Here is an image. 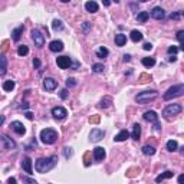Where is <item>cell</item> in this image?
<instances>
[{
    "mask_svg": "<svg viewBox=\"0 0 184 184\" xmlns=\"http://www.w3.org/2000/svg\"><path fill=\"white\" fill-rule=\"evenodd\" d=\"M58 162V157L56 155H52V157H46V158H39L36 164H35V168L38 173H48L52 168L56 165Z\"/></svg>",
    "mask_w": 184,
    "mask_h": 184,
    "instance_id": "obj_1",
    "label": "cell"
},
{
    "mask_svg": "<svg viewBox=\"0 0 184 184\" xmlns=\"http://www.w3.org/2000/svg\"><path fill=\"white\" fill-rule=\"evenodd\" d=\"M40 141L43 142V144H46V145H52V144H55L56 142V140H58V132L55 130H52V128H45V130L40 131Z\"/></svg>",
    "mask_w": 184,
    "mask_h": 184,
    "instance_id": "obj_2",
    "label": "cell"
},
{
    "mask_svg": "<svg viewBox=\"0 0 184 184\" xmlns=\"http://www.w3.org/2000/svg\"><path fill=\"white\" fill-rule=\"evenodd\" d=\"M183 94H184V85L183 83H179V85H174V87L168 88L167 92L162 95V98H164V101H171L174 98L181 97Z\"/></svg>",
    "mask_w": 184,
    "mask_h": 184,
    "instance_id": "obj_3",
    "label": "cell"
},
{
    "mask_svg": "<svg viewBox=\"0 0 184 184\" xmlns=\"http://www.w3.org/2000/svg\"><path fill=\"white\" fill-rule=\"evenodd\" d=\"M181 111H183V107H181L180 104H171V105H168V107L164 108L162 117L167 119V121H171V119H173L175 115H179Z\"/></svg>",
    "mask_w": 184,
    "mask_h": 184,
    "instance_id": "obj_4",
    "label": "cell"
},
{
    "mask_svg": "<svg viewBox=\"0 0 184 184\" xmlns=\"http://www.w3.org/2000/svg\"><path fill=\"white\" fill-rule=\"evenodd\" d=\"M157 97H158L157 91H142L135 97V101L138 104H141V105H144V104H148V102H151V101H154Z\"/></svg>",
    "mask_w": 184,
    "mask_h": 184,
    "instance_id": "obj_5",
    "label": "cell"
},
{
    "mask_svg": "<svg viewBox=\"0 0 184 184\" xmlns=\"http://www.w3.org/2000/svg\"><path fill=\"white\" fill-rule=\"evenodd\" d=\"M30 35H32L33 42H35V45H36L38 48H42L45 45V35H42L39 29H32Z\"/></svg>",
    "mask_w": 184,
    "mask_h": 184,
    "instance_id": "obj_6",
    "label": "cell"
},
{
    "mask_svg": "<svg viewBox=\"0 0 184 184\" xmlns=\"http://www.w3.org/2000/svg\"><path fill=\"white\" fill-rule=\"evenodd\" d=\"M52 115H53L55 119H65L66 115H68V111L63 107H55V108H52Z\"/></svg>",
    "mask_w": 184,
    "mask_h": 184,
    "instance_id": "obj_7",
    "label": "cell"
},
{
    "mask_svg": "<svg viewBox=\"0 0 184 184\" xmlns=\"http://www.w3.org/2000/svg\"><path fill=\"white\" fill-rule=\"evenodd\" d=\"M70 63H72V60H70L69 56H59V58H56V65L59 66L60 69L70 68Z\"/></svg>",
    "mask_w": 184,
    "mask_h": 184,
    "instance_id": "obj_8",
    "label": "cell"
},
{
    "mask_svg": "<svg viewBox=\"0 0 184 184\" xmlns=\"http://www.w3.org/2000/svg\"><path fill=\"white\" fill-rule=\"evenodd\" d=\"M104 137H105V131L95 128V130L91 131V134H89V140H91L92 142H98V141L102 140Z\"/></svg>",
    "mask_w": 184,
    "mask_h": 184,
    "instance_id": "obj_9",
    "label": "cell"
},
{
    "mask_svg": "<svg viewBox=\"0 0 184 184\" xmlns=\"http://www.w3.org/2000/svg\"><path fill=\"white\" fill-rule=\"evenodd\" d=\"M150 15H151V17H152V19H155V20H162V19L165 17V12H164L162 7L157 6V7H154V9H152Z\"/></svg>",
    "mask_w": 184,
    "mask_h": 184,
    "instance_id": "obj_10",
    "label": "cell"
},
{
    "mask_svg": "<svg viewBox=\"0 0 184 184\" xmlns=\"http://www.w3.org/2000/svg\"><path fill=\"white\" fill-rule=\"evenodd\" d=\"M10 128L16 134H19V135H25V132H26V128H25V125L22 124V122H19V121H13L10 124Z\"/></svg>",
    "mask_w": 184,
    "mask_h": 184,
    "instance_id": "obj_11",
    "label": "cell"
},
{
    "mask_svg": "<svg viewBox=\"0 0 184 184\" xmlns=\"http://www.w3.org/2000/svg\"><path fill=\"white\" fill-rule=\"evenodd\" d=\"M2 142H3V145H5L6 150H15V148H16V142L12 140L9 135H6V134L2 135Z\"/></svg>",
    "mask_w": 184,
    "mask_h": 184,
    "instance_id": "obj_12",
    "label": "cell"
},
{
    "mask_svg": "<svg viewBox=\"0 0 184 184\" xmlns=\"http://www.w3.org/2000/svg\"><path fill=\"white\" fill-rule=\"evenodd\" d=\"M56 87H58V82L53 78H45L43 79V88L46 91H55Z\"/></svg>",
    "mask_w": 184,
    "mask_h": 184,
    "instance_id": "obj_13",
    "label": "cell"
},
{
    "mask_svg": "<svg viewBox=\"0 0 184 184\" xmlns=\"http://www.w3.org/2000/svg\"><path fill=\"white\" fill-rule=\"evenodd\" d=\"M49 49H50V52H55V53L62 52L63 50V42L62 40H52L49 43Z\"/></svg>",
    "mask_w": 184,
    "mask_h": 184,
    "instance_id": "obj_14",
    "label": "cell"
},
{
    "mask_svg": "<svg viewBox=\"0 0 184 184\" xmlns=\"http://www.w3.org/2000/svg\"><path fill=\"white\" fill-rule=\"evenodd\" d=\"M22 168L26 171L29 175L30 174H33V167H32V160L29 157H25L23 158V161H22Z\"/></svg>",
    "mask_w": 184,
    "mask_h": 184,
    "instance_id": "obj_15",
    "label": "cell"
},
{
    "mask_svg": "<svg viewBox=\"0 0 184 184\" xmlns=\"http://www.w3.org/2000/svg\"><path fill=\"white\" fill-rule=\"evenodd\" d=\"M94 158H95V161H102L104 158H105V150H104L102 147L94 148Z\"/></svg>",
    "mask_w": 184,
    "mask_h": 184,
    "instance_id": "obj_16",
    "label": "cell"
},
{
    "mask_svg": "<svg viewBox=\"0 0 184 184\" xmlns=\"http://www.w3.org/2000/svg\"><path fill=\"white\" fill-rule=\"evenodd\" d=\"M142 117H144V119H145V121H148V122H152V124L158 121V115H157V112H154V111H147V112L142 115Z\"/></svg>",
    "mask_w": 184,
    "mask_h": 184,
    "instance_id": "obj_17",
    "label": "cell"
},
{
    "mask_svg": "<svg viewBox=\"0 0 184 184\" xmlns=\"http://www.w3.org/2000/svg\"><path fill=\"white\" fill-rule=\"evenodd\" d=\"M85 9H87V12H89V13H95V12H98L99 6H98L97 2L89 0V2H87V3H85Z\"/></svg>",
    "mask_w": 184,
    "mask_h": 184,
    "instance_id": "obj_18",
    "label": "cell"
},
{
    "mask_svg": "<svg viewBox=\"0 0 184 184\" xmlns=\"http://www.w3.org/2000/svg\"><path fill=\"white\" fill-rule=\"evenodd\" d=\"M25 30V26H19L17 29H15L13 32H12V39L15 40V42H19L20 38H22V33Z\"/></svg>",
    "mask_w": 184,
    "mask_h": 184,
    "instance_id": "obj_19",
    "label": "cell"
},
{
    "mask_svg": "<svg viewBox=\"0 0 184 184\" xmlns=\"http://www.w3.org/2000/svg\"><path fill=\"white\" fill-rule=\"evenodd\" d=\"M7 72V59L3 53L0 55V75H5Z\"/></svg>",
    "mask_w": 184,
    "mask_h": 184,
    "instance_id": "obj_20",
    "label": "cell"
},
{
    "mask_svg": "<svg viewBox=\"0 0 184 184\" xmlns=\"http://www.w3.org/2000/svg\"><path fill=\"white\" fill-rule=\"evenodd\" d=\"M128 137H130V132H128L127 130H122L119 134H117V135H115L114 141H117V142H122V141H125Z\"/></svg>",
    "mask_w": 184,
    "mask_h": 184,
    "instance_id": "obj_21",
    "label": "cell"
},
{
    "mask_svg": "<svg viewBox=\"0 0 184 184\" xmlns=\"http://www.w3.org/2000/svg\"><path fill=\"white\" fill-rule=\"evenodd\" d=\"M131 137H132V140H140V137H141V125L140 124H134Z\"/></svg>",
    "mask_w": 184,
    "mask_h": 184,
    "instance_id": "obj_22",
    "label": "cell"
},
{
    "mask_svg": "<svg viewBox=\"0 0 184 184\" xmlns=\"http://www.w3.org/2000/svg\"><path fill=\"white\" fill-rule=\"evenodd\" d=\"M127 43V36L122 35V33H118V35H115V45L117 46H124Z\"/></svg>",
    "mask_w": 184,
    "mask_h": 184,
    "instance_id": "obj_23",
    "label": "cell"
},
{
    "mask_svg": "<svg viewBox=\"0 0 184 184\" xmlns=\"http://www.w3.org/2000/svg\"><path fill=\"white\" fill-rule=\"evenodd\" d=\"M173 175H174V173H173V171H164V173H162V174H160V175H157V177H155V181H157V183H161L162 180L171 179Z\"/></svg>",
    "mask_w": 184,
    "mask_h": 184,
    "instance_id": "obj_24",
    "label": "cell"
},
{
    "mask_svg": "<svg viewBox=\"0 0 184 184\" xmlns=\"http://www.w3.org/2000/svg\"><path fill=\"white\" fill-rule=\"evenodd\" d=\"M52 29H53L55 32H60V30H63V22L59 20V19H55L53 22H52Z\"/></svg>",
    "mask_w": 184,
    "mask_h": 184,
    "instance_id": "obj_25",
    "label": "cell"
},
{
    "mask_svg": "<svg viewBox=\"0 0 184 184\" xmlns=\"http://www.w3.org/2000/svg\"><path fill=\"white\" fill-rule=\"evenodd\" d=\"M148 17H150V13L148 12H140L138 15H137V20L140 23H145L148 20Z\"/></svg>",
    "mask_w": 184,
    "mask_h": 184,
    "instance_id": "obj_26",
    "label": "cell"
},
{
    "mask_svg": "<svg viewBox=\"0 0 184 184\" xmlns=\"http://www.w3.org/2000/svg\"><path fill=\"white\" fill-rule=\"evenodd\" d=\"M141 150H142V154H145V155H154L155 154V148L152 145H148V144L144 145Z\"/></svg>",
    "mask_w": 184,
    "mask_h": 184,
    "instance_id": "obj_27",
    "label": "cell"
},
{
    "mask_svg": "<svg viewBox=\"0 0 184 184\" xmlns=\"http://www.w3.org/2000/svg\"><path fill=\"white\" fill-rule=\"evenodd\" d=\"M131 40L132 42H140V40H142V33L140 32V30H132L131 32Z\"/></svg>",
    "mask_w": 184,
    "mask_h": 184,
    "instance_id": "obj_28",
    "label": "cell"
},
{
    "mask_svg": "<svg viewBox=\"0 0 184 184\" xmlns=\"http://www.w3.org/2000/svg\"><path fill=\"white\" fill-rule=\"evenodd\" d=\"M109 53V50L107 48H104V46H101V48L97 50V56L99 58V59H104V58H107Z\"/></svg>",
    "mask_w": 184,
    "mask_h": 184,
    "instance_id": "obj_29",
    "label": "cell"
},
{
    "mask_svg": "<svg viewBox=\"0 0 184 184\" xmlns=\"http://www.w3.org/2000/svg\"><path fill=\"white\" fill-rule=\"evenodd\" d=\"M111 104H112V98H111V97H105V98L101 99L99 107H101V108H108V107H111Z\"/></svg>",
    "mask_w": 184,
    "mask_h": 184,
    "instance_id": "obj_30",
    "label": "cell"
},
{
    "mask_svg": "<svg viewBox=\"0 0 184 184\" xmlns=\"http://www.w3.org/2000/svg\"><path fill=\"white\" fill-rule=\"evenodd\" d=\"M142 65L145 66V68H151V66L155 65V59L154 58H142Z\"/></svg>",
    "mask_w": 184,
    "mask_h": 184,
    "instance_id": "obj_31",
    "label": "cell"
},
{
    "mask_svg": "<svg viewBox=\"0 0 184 184\" xmlns=\"http://www.w3.org/2000/svg\"><path fill=\"white\" fill-rule=\"evenodd\" d=\"M167 150L170 152H173V151H175V150H177V148H179V144H177V141H174V140H170L167 142Z\"/></svg>",
    "mask_w": 184,
    "mask_h": 184,
    "instance_id": "obj_32",
    "label": "cell"
},
{
    "mask_svg": "<svg viewBox=\"0 0 184 184\" xmlns=\"http://www.w3.org/2000/svg\"><path fill=\"white\" fill-rule=\"evenodd\" d=\"M3 89L7 92H12L13 89H15V82L13 81H5V83H3Z\"/></svg>",
    "mask_w": 184,
    "mask_h": 184,
    "instance_id": "obj_33",
    "label": "cell"
},
{
    "mask_svg": "<svg viewBox=\"0 0 184 184\" xmlns=\"http://www.w3.org/2000/svg\"><path fill=\"white\" fill-rule=\"evenodd\" d=\"M27 53H29V48H27L26 45L19 46V49H17V55H19V56H26Z\"/></svg>",
    "mask_w": 184,
    "mask_h": 184,
    "instance_id": "obj_34",
    "label": "cell"
},
{
    "mask_svg": "<svg viewBox=\"0 0 184 184\" xmlns=\"http://www.w3.org/2000/svg\"><path fill=\"white\" fill-rule=\"evenodd\" d=\"M104 65L102 63H95V65H92V72H95V73H101L104 72Z\"/></svg>",
    "mask_w": 184,
    "mask_h": 184,
    "instance_id": "obj_35",
    "label": "cell"
},
{
    "mask_svg": "<svg viewBox=\"0 0 184 184\" xmlns=\"http://www.w3.org/2000/svg\"><path fill=\"white\" fill-rule=\"evenodd\" d=\"M150 81H151V76L148 75V73H141L140 79H138L140 83H147V82H150Z\"/></svg>",
    "mask_w": 184,
    "mask_h": 184,
    "instance_id": "obj_36",
    "label": "cell"
},
{
    "mask_svg": "<svg viewBox=\"0 0 184 184\" xmlns=\"http://www.w3.org/2000/svg\"><path fill=\"white\" fill-rule=\"evenodd\" d=\"M91 157H92V152H85V155H83V164L87 165V167H89L91 165Z\"/></svg>",
    "mask_w": 184,
    "mask_h": 184,
    "instance_id": "obj_37",
    "label": "cell"
},
{
    "mask_svg": "<svg viewBox=\"0 0 184 184\" xmlns=\"http://www.w3.org/2000/svg\"><path fill=\"white\" fill-rule=\"evenodd\" d=\"M183 36H184V30H179V32H177V39H179V42H180V50H183V49H184Z\"/></svg>",
    "mask_w": 184,
    "mask_h": 184,
    "instance_id": "obj_38",
    "label": "cell"
},
{
    "mask_svg": "<svg viewBox=\"0 0 184 184\" xmlns=\"http://www.w3.org/2000/svg\"><path fill=\"white\" fill-rule=\"evenodd\" d=\"M72 154H73V151H72L70 147H65V148H63V155H65V158L72 157Z\"/></svg>",
    "mask_w": 184,
    "mask_h": 184,
    "instance_id": "obj_39",
    "label": "cell"
},
{
    "mask_svg": "<svg viewBox=\"0 0 184 184\" xmlns=\"http://www.w3.org/2000/svg\"><path fill=\"white\" fill-rule=\"evenodd\" d=\"M91 26H92V25H91V23H89V22L82 23V32H83V33H85V35H87V33L89 32V30H91Z\"/></svg>",
    "mask_w": 184,
    "mask_h": 184,
    "instance_id": "obj_40",
    "label": "cell"
},
{
    "mask_svg": "<svg viewBox=\"0 0 184 184\" xmlns=\"http://www.w3.org/2000/svg\"><path fill=\"white\" fill-rule=\"evenodd\" d=\"M99 121H101V117L99 115H92L91 118H89V122L91 124H99Z\"/></svg>",
    "mask_w": 184,
    "mask_h": 184,
    "instance_id": "obj_41",
    "label": "cell"
},
{
    "mask_svg": "<svg viewBox=\"0 0 184 184\" xmlns=\"http://www.w3.org/2000/svg\"><path fill=\"white\" fill-rule=\"evenodd\" d=\"M180 17H181V12H175V13H171L170 15V19L171 20H180Z\"/></svg>",
    "mask_w": 184,
    "mask_h": 184,
    "instance_id": "obj_42",
    "label": "cell"
},
{
    "mask_svg": "<svg viewBox=\"0 0 184 184\" xmlns=\"http://www.w3.org/2000/svg\"><path fill=\"white\" fill-rule=\"evenodd\" d=\"M75 85H76V81L73 78H68L66 79V87L68 88H72V87H75Z\"/></svg>",
    "mask_w": 184,
    "mask_h": 184,
    "instance_id": "obj_43",
    "label": "cell"
},
{
    "mask_svg": "<svg viewBox=\"0 0 184 184\" xmlns=\"http://www.w3.org/2000/svg\"><path fill=\"white\" fill-rule=\"evenodd\" d=\"M179 52V48H175V46H170L168 48V55H175Z\"/></svg>",
    "mask_w": 184,
    "mask_h": 184,
    "instance_id": "obj_44",
    "label": "cell"
},
{
    "mask_svg": "<svg viewBox=\"0 0 184 184\" xmlns=\"http://www.w3.org/2000/svg\"><path fill=\"white\" fill-rule=\"evenodd\" d=\"M9 49V40H3V43H2V52H6Z\"/></svg>",
    "mask_w": 184,
    "mask_h": 184,
    "instance_id": "obj_45",
    "label": "cell"
},
{
    "mask_svg": "<svg viewBox=\"0 0 184 184\" xmlns=\"http://www.w3.org/2000/svg\"><path fill=\"white\" fill-rule=\"evenodd\" d=\"M59 97L62 98V99H66V98H68V89H62V91L59 92Z\"/></svg>",
    "mask_w": 184,
    "mask_h": 184,
    "instance_id": "obj_46",
    "label": "cell"
},
{
    "mask_svg": "<svg viewBox=\"0 0 184 184\" xmlns=\"http://www.w3.org/2000/svg\"><path fill=\"white\" fill-rule=\"evenodd\" d=\"M33 66H35V69H39V68H40V60H39L38 58L33 59Z\"/></svg>",
    "mask_w": 184,
    "mask_h": 184,
    "instance_id": "obj_47",
    "label": "cell"
},
{
    "mask_svg": "<svg viewBox=\"0 0 184 184\" xmlns=\"http://www.w3.org/2000/svg\"><path fill=\"white\" fill-rule=\"evenodd\" d=\"M23 181H25V183H32V184H36V180H35V179H29V177H23Z\"/></svg>",
    "mask_w": 184,
    "mask_h": 184,
    "instance_id": "obj_48",
    "label": "cell"
},
{
    "mask_svg": "<svg viewBox=\"0 0 184 184\" xmlns=\"http://www.w3.org/2000/svg\"><path fill=\"white\" fill-rule=\"evenodd\" d=\"M70 68H72V69H79V62H76V60H75V62H73V63H70Z\"/></svg>",
    "mask_w": 184,
    "mask_h": 184,
    "instance_id": "obj_49",
    "label": "cell"
},
{
    "mask_svg": "<svg viewBox=\"0 0 184 184\" xmlns=\"http://www.w3.org/2000/svg\"><path fill=\"white\" fill-rule=\"evenodd\" d=\"M142 48H144V50H151L152 45L151 43H144V46H142Z\"/></svg>",
    "mask_w": 184,
    "mask_h": 184,
    "instance_id": "obj_50",
    "label": "cell"
},
{
    "mask_svg": "<svg viewBox=\"0 0 184 184\" xmlns=\"http://www.w3.org/2000/svg\"><path fill=\"white\" fill-rule=\"evenodd\" d=\"M177 60V56L175 55H170V58H168V62H175Z\"/></svg>",
    "mask_w": 184,
    "mask_h": 184,
    "instance_id": "obj_51",
    "label": "cell"
},
{
    "mask_svg": "<svg viewBox=\"0 0 184 184\" xmlns=\"http://www.w3.org/2000/svg\"><path fill=\"white\" fill-rule=\"evenodd\" d=\"M25 117H26L27 119H33V114H32V112H29V111L25 112Z\"/></svg>",
    "mask_w": 184,
    "mask_h": 184,
    "instance_id": "obj_52",
    "label": "cell"
},
{
    "mask_svg": "<svg viewBox=\"0 0 184 184\" xmlns=\"http://www.w3.org/2000/svg\"><path fill=\"white\" fill-rule=\"evenodd\" d=\"M154 130H155V131L161 130V127H160V124H158V121H157V122H154Z\"/></svg>",
    "mask_w": 184,
    "mask_h": 184,
    "instance_id": "obj_53",
    "label": "cell"
},
{
    "mask_svg": "<svg viewBox=\"0 0 184 184\" xmlns=\"http://www.w3.org/2000/svg\"><path fill=\"white\" fill-rule=\"evenodd\" d=\"M16 181H17V180L15 179V177H10V179H7V183H9V184H12V183L15 184V183H16Z\"/></svg>",
    "mask_w": 184,
    "mask_h": 184,
    "instance_id": "obj_54",
    "label": "cell"
},
{
    "mask_svg": "<svg viewBox=\"0 0 184 184\" xmlns=\"http://www.w3.org/2000/svg\"><path fill=\"white\" fill-rule=\"evenodd\" d=\"M102 3H104V6H105V7H108V6L111 5V0H102Z\"/></svg>",
    "mask_w": 184,
    "mask_h": 184,
    "instance_id": "obj_55",
    "label": "cell"
},
{
    "mask_svg": "<svg viewBox=\"0 0 184 184\" xmlns=\"http://www.w3.org/2000/svg\"><path fill=\"white\" fill-rule=\"evenodd\" d=\"M130 60H131L130 55H124V62H130Z\"/></svg>",
    "mask_w": 184,
    "mask_h": 184,
    "instance_id": "obj_56",
    "label": "cell"
},
{
    "mask_svg": "<svg viewBox=\"0 0 184 184\" xmlns=\"http://www.w3.org/2000/svg\"><path fill=\"white\" fill-rule=\"evenodd\" d=\"M3 122H5V117H3V115H0V125L3 124Z\"/></svg>",
    "mask_w": 184,
    "mask_h": 184,
    "instance_id": "obj_57",
    "label": "cell"
},
{
    "mask_svg": "<svg viewBox=\"0 0 184 184\" xmlns=\"http://www.w3.org/2000/svg\"><path fill=\"white\" fill-rule=\"evenodd\" d=\"M183 180H184V175H183V174H181V175H180V177H179V183H183Z\"/></svg>",
    "mask_w": 184,
    "mask_h": 184,
    "instance_id": "obj_58",
    "label": "cell"
},
{
    "mask_svg": "<svg viewBox=\"0 0 184 184\" xmlns=\"http://www.w3.org/2000/svg\"><path fill=\"white\" fill-rule=\"evenodd\" d=\"M27 107H29V105H27V104H26V102H25V104H23V105H22V107H20V108H22V109H26V108H27Z\"/></svg>",
    "mask_w": 184,
    "mask_h": 184,
    "instance_id": "obj_59",
    "label": "cell"
},
{
    "mask_svg": "<svg viewBox=\"0 0 184 184\" xmlns=\"http://www.w3.org/2000/svg\"><path fill=\"white\" fill-rule=\"evenodd\" d=\"M62 3H68V2H70V0H60Z\"/></svg>",
    "mask_w": 184,
    "mask_h": 184,
    "instance_id": "obj_60",
    "label": "cell"
},
{
    "mask_svg": "<svg viewBox=\"0 0 184 184\" xmlns=\"http://www.w3.org/2000/svg\"><path fill=\"white\" fill-rule=\"evenodd\" d=\"M140 2H142V3H145V2H148V0H140Z\"/></svg>",
    "mask_w": 184,
    "mask_h": 184,
    "instance_id": "obj_61",
    "label": "cell"
},
{
    "mask_svg": "<svg viewBox=\"0 0 184 184\" xmlns=\"http://www.w3.org/2000/svg\"><path fill=\"white\" fill-rule=\"evenodd\" d=\"M114 2H115V3H119V0H114Z\"/></svg>",
    "mask_w": 184,
    "mask_h": 184,
    "instance_id": "obj_62",
    "label": "cell"
}]
</instances>
